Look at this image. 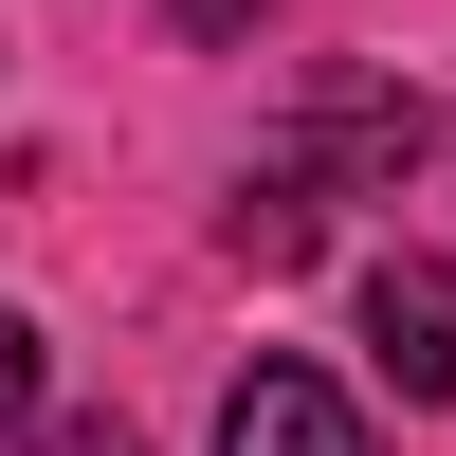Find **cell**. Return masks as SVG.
Segmentation results:
<instances>
[{
	"mask_svg": "<svg viewBox=\"0 0 456 456\" xmlns=\"http://www.w3.org/2000/svg\"><path fill=\"white\" fill-rule=\"evenodd\" d=\"M274 165L311 183V201H329V183H402V165H420V92H365V73H329V92L292 110V146H274Z\"/></svg>",
	"mask_w": 456,
	"mask_h": 456,
	"instance_id": "cell-1",
	"label": "cell"
},
{
	"mask_svg": "<svg viewBox=\"0 0 456 456\" xmlns=\"http://www.w3.org/2000/svg\"><path fill=\"white\" fill-rule=\"evenodd\" d=\"M365 365H384L402 402H456V274H438L420 238L365 256Z\"/></svg>",
	"mask_w": 456,
	"mask_h": 456,
	"instance_id": "cell-2",
	"label": "cell"
},
{
	"mask_svg": "<svg viewBox=\"0 0 456 456\" xmlns=\"http://www.w3.org/2000/svg\"><path fill=\"white\" fill-rule=\"evenodd\" d=\"M219 456H365V402L311 365H238L219 384Z\"/></svg>",
	"mask_w": 456,
	"mask_h": 456,
	"instance_id": "cell-3",
	"label": "cell"
},
{
	"mask_svg": "<svg viewBox=\"0 0 456 456\" xmlns=\"http://www.w3.org/2000/svg\"><path fill=\"white\" fill-rule=\"evenodd\" d=\"M219 256H238V274H292V256H311V183H292V165H256L238 201H219Z\"/></svg>",
	"mask_w": 456,
	"mask_h": 456,
	"instance_id": "cell-4",
	"label": "cell"
},
{
	"mask_svg": "<svg viewBox=\"0 0 456 456\" xmlns=\"http://www.w3.org/2000/svg\"><path fill=\"white\" fill-rule=\"evenodd\" d=\"M0 438H37V329L0 311Z\"/></svg>",
	"mask_w": 456,
	"mask_h": 456,
	"instance_id": "cell-5",
	"label": "cell"
},
{
	"mask_svg": "<svg viewBox=\"0 0 456 456\" xmlns=\"http://www.w3.org/2000/svg\"><path fill=\"white\" fill-rule=\"evenodd\" d=\"M165 19L201 37V55H219V37H256V0H165Z\"/></svg>",
	"mask_w": 456,
	"mask_h": 456,
	"instance_id": "cell-6",
	"label": "cell"
},
{
	"mask_svg": "<svg viewBox=\"0 0 456 456\" xmlns=\"http://www.w3.org/2000/svg\"><path fill=\"white\" fill-rule=\"evenodd\" d=\"M55 456H146V438H110V420H92V438H55Z\"/></svg>",
	"mask_w": 456,
	"mask_h": 456,
	"instance_id": "cell-7",
	"label": "cell"
}]
</instances>
